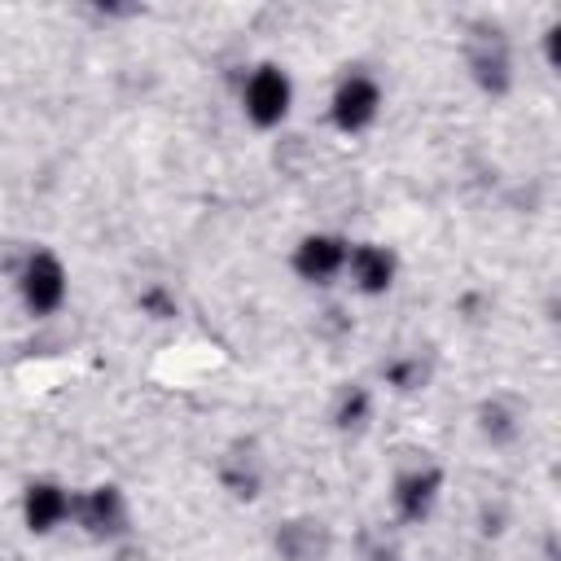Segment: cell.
<instances>
[{"instance_id": "obj_12", "label": "cell", "mask_w": 561, "mask_h": 561, "mask_svg": "<svg viewBox=\"0 0 561 561\" xmlns=\"http://www.w3.org/2000/svg\"><path fill=\"white\" fill-rule=\"evenodd\" d=\"M386 381H390L394 390H421V386H425V364H421L416 355L394 359V364L386 368Z\"/></svg>"}, {"instance_id": "obj_6", "label": "cell", "mask_w": 561, "mask_h": 561, "mask_svg": "<svg viewBox=\"0 0 561 561\" xmlns=\"http://www.w3.org/2000/svg\"><path fill=\"white\" fill-rule=\"evenodd\" d=\"M70 513H75V495L53 478H39L22 491V522L31 535H53Z\"/></svg>"}, {"instance_id": "obj_1", "label": "cell", "mask_w": 561, "mask_h": 561, "mask_svg": "<svg viewBox=\"0 0 561 561\" xmlns=\"http://www.w3.org/2000/svg\"><path fill=\"white\" fill-rule=\"evenodd\" d=\"M289 105H294V79H289L280 66L263 61V66H254V70L245 75L241 110H245V118H250L254 127H280L285 114H289Z\"/></svg>"}, {"instance_id": "obj_5", "label": "cell", "mask_w": 561, "mask_h": 561, "mask_svg": "<svg viewBox=\"0 0 561 561\" xmlns=\"http://www.w3.org/2000/svg\"><path fill=\"white\" fill-rule=\"evenodd\" d=\"M346 241L333 237V232H307L298 245H294V272L307 280V285H329L333 276H342L346 267Z\"/></svg>"}, {"instance_id": "obj_4", "label": "cell", "mask_w": 561, "mask_h": 561, "mask_svg": "<svg viewBox=\"0 0 561 561\" xmlns=\"http://www.w3.org/2000/svg\"><path fill=\"white\" fill-rule=\"evenodd\" d=\"M92 539H118L127 530V495L114 482L88 486L83 495H75V513H70Z\"/></svg>"}, {"instance_id": "obj_8", "label": "cell", "mask_w": 561, "mask_h": 561, "mask_svg": "<svg viewBox=\"0 0 561 561\" xmlns=\"http://www.w3.org/2000/svg\"><path fill=\"white\" fill-rule=\"evenodd\" d=\"M438 491H443V473L434 465H416V469H408V473L394 478L390 500H394V513L403 522H425L430 508H434V500H438Z\"/></svg>"}, {"instance_id": "obj_9", "label": "cell", "mask_w": 561, "mask_h": 561, "mask_svg": "<svg viewBox=\"0 0 561 561\" xmlns=\"http://www.w3.org/2000/svg\"><path fill=\"white\" fill-rule=\"evenodd\" d=\"M469 70H473L478 88H486V92H495V96L508 92V83H513V57H508V44H504L500 31L478 35V39L469 44Z\"/></svg>"}, {"instance_id": "obj_3", "label": "cell", "mask_w": 561, "mask_h": 561, "mask_svg": "<svg viewBox=\"0 0 561 561\" xmlns=\"http://www.w3.org/2000/svg\"><path fill=\"white\" fill-rule=\"evenodd\" d=\"M377 114H381V83H377L373 75H364V70L342 75L337 88H333V96H329V118H333V127L346 131V136H355V131L373 127Z\"/></svg>"}, {"instance_id": "obj_10", "label": "cell", "mask_w": 561, "mask_h": 561, "mask_svg": "<svg viewBox=\"0 0 561 561\" xmlns=\"http://www.w3.org/2000/svg\"><path fill=\"white\" fill-rule=\"evenodd\" d=\"M368 416H373V394H368L364 386H346V390L337 394V408H333V421H337V430H351V434H359V430L368 425Z\"/></svg>"}, {"instance_id": "obj_13", "label": "cell", "mask_w": 561, "mask_h": 561, "mask_svg": "<svg viewBox=\"0 0 561 561\" xmlns=\"http://www.w3.org/2000/svg\"><path fill=\"white\" fill-rule=\"evenodd\" d=\"M140 307H145L153 320H171V316H175V302H171L162 289H149V294L140 298Z\"/></svg>"}, {"instance_id": "obj_11", "label": "cell", "mask_w": 561, "mask_h": 561, "mask_svg": "<svg viewBox=\"0 0 561 561\" xmlns=\"http://www.w3.org/2000/svg\"><path fill=\"white\" fill-rule=\"evenodd\" d=\"M478 425H482V434H486L491 443H508V438L517 434V408H513L508 399H486V403L478 408Z\"/></svg>"}, {"instance_id": "obj_7", "label": "cell", "mask_w": 561, "mask_h": 561, "mask_svg": "<svg viewBox=\"0 0 561 561\" xmlns=\"http://www.w3.org/2000/svg\"><path fill=\"white\" fill-rule=\"evenodd\" d=\"M342 272L351 276V285H355L359 294H386V289L394 285L399 263H394V254H390L386 245L359 241V245L346 250V267H342Z\"/></svg>"}, {"instance_id": "obj_2", "label": "cell", "mask_w": 561, "mask_h": 561, "mask_svg": "<svg viewBox=\"0 0 561 561\" xmlns=\"http://www.w3.org/2000/svg\"><path fill=\"white\" fill-rule=\"evenodd\" d=\"M66 263L53 250H31L18 267V294L35 316H53L66 302Z\"/></svg>"}]
</instances>
